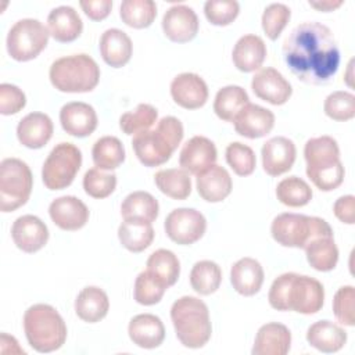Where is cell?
Wrapping results in <instances>:
<instances>
[{
  "instance_id": "cell-3",
  "label": "cell",
  "mask_w": 355,
  "mask_h": 355,
  "mask_svg": "<svg viewBox=\"0 0 355 355\" xmlns=\"http://www.w3.org/2000/svg\"><path fill=\"white\" fill-rule=\"evenodd\" d=\"M304 158L306 176L322 191L337 189L344 180V166L340 161V148L331 136L312 137L305 143Z\"/></svg>"
},
{
  "instance_id": "cell-9",
  "label": "cell",
  "mask_w": 355,
  "mask_h": 355,
  "mask_svg": "<svg viewBox=\"0 0 355 355\" xmlns=\"http://www.w3.org/2000/svg\"><path fill=\"white\" fill-rule=\"evenodd\" d=\"M33 187L32 172L18 158H4L0 164V209L11 212L26 204Z\"/></svg>"
},
{
  "instance_id": "cell-10",
  "label": "cell",
  "mask_w": 355,
  "mask_h": 355,
  "mask_svg": "<svg viewBox=\"0 0 355 355\" xmlns=\"http://www.w3.org/2000/svg\"><path fill=\"white\" fill-rule=\"evenodd\" d=\"M82 165L80 150L68 141L58 143L47 155L43 168L42 179L49 190H62L68 187Z\"/></svg>"
},
{
  "instance_id": "cell-46",
  "label": "cell",
  "mask_w": 355,
  "mask_h": 355,
  "mask_svg": "<svg viewBox=\"0 0 355 355\" xmlns=\"http://www.w3.org/2000/svg\"><path fill=\"white\" fill-rule=\"evenodd\" d=\"M116 187V175L103 172L98 168H90L83 176V189L93 198H105Z\"/></svg>"
},
{
  "instance_id": "cell-15",
  "label": "cell",
  "mask_w": 355,
  "mask_h": 355,
  "mask_svg": "<svg viewBox=\"0 0 355 355\" xmlns=\"http://www.w3.org/2000/svg\"><path fill=\"white\" fill-rule=\"evenodd\" d=\"M171 96L178 105L186 110H197L208 100V86L200 75L183 72L171 82Z\"/></svg>"
},
{
  "instance_id": "cell-21",
  "label": "cell",
  "mask_w": 355,
  "mask_h": 355,
  "mask_svg": "<svg viewBox=\"0 0 355 355\" xmlns=\"http://www.w3.org/2000/svg\"><path fill=\"white\" fill-rule=\"evenodd\" d=\"M62 129L75 137L90 136L97 128V114L94 108L83 101H71L60 110Z\"/></svg>"
},
{
  "instance_id": "cell-47",
  "label": "cell",
  "mask_w": 355,
  "mask_h": 355,
  "mask_svg": "<svg viewBox=\"0 0 355 355\" xmlns=\"http://www.w3.org/2000/svg\"><path fill=\"white\" fill-rule=\"evenodd\" d=\"M291 17L290 8L283 3L269 4L262 14V29L270 40H276Z\"/></svg>"
},
{
  "instance_id": "cell-29",
  "label": "cell",
  "mask_w": 355,
  "mask_h": 355,
  "mask_svg": "<svg viewBox=\"0 0 355 355\" xmlns=\"http://www.w3.org/2000/svg\"><path fill=\"white\" fill-rule=\"evenodd\" d=\"M133 44L130 37L118 28L107 29L100 37V53L105 64L112 68L126 65L132 57Z\"/></svg>"
},
{
  "instance_id": "cell-27",
  "label": "cell",
  "mask_w": 355,
  "mask_h": 355,
  "mask_svg": "<svg viewBox=\"0 0 355 355\" xmlns=\"http://www.w3.org/2000/svg\"><path fill=\"white\" fill-rule=\"evenodd\" d=\"M230 283L233 288L244 297L257 294L263 283V269L261 263L250 257L239 259L230 269Z\"/></svg>"
},
{
  "instance_id": "cell-11",
  "label": "cell",
  "mask_w": 355,
  "mask_h": 355,
  "mask_svg": "<svg viewBox=\"0 0 355 355\" xmlns=\"http://www.w3.org/2000/svg\"><path fill=\"white\" fill-rule=\"evenodd\" d=\"M49 36V29L39 19H19L8 31L7 51L15 61L33 60L47 46Z\"/></svg>"
},
{
  "instance_id": "cell-18",
  "label": "cell",
  "mask_w": 355,
  "mask_h": 355,
  "mask_svg": "<svg viewBox=\"0 0 355 355\" xmlns=\"http://www.w3.org/2000/svg\"><path fill=\"white\" fill-rule=\"evenodd\" d=\"M261 155L263 171L270 176H279L291 169L297 150L293 140L284 136H276L263 143Z\"/></svg>"
},
{
  "instance_id": "cell-51",
  "label": "cell",
  "mask_w": 355,
  "mask_h": 355,
  "mask_svg": "<svg viewBox=\"0 0 355 355\" xmlns=\"http://www.w3.org/2000/svg\"><path fill=\"white\" fill-rule=\"evenodd\" d=\"M355 197L352 194L343 196L336 200L333 205V212L336 218L347 225L355 223Z\"/></svg>"
},
{
  "instance_id": "cell-42",
  "label": "cell",
  "mask_w": 355,
  "mask_h": 355,
  "mask_svg": "<svg viewBox=\"0 0 355 355\" xmlns=\"http://www.w3.org/2000/svg\"><path fill=\"white\" fill-rule=\"evenodd\" d=\"M158 118V111L151 104L141 103L135 111H129L121 115L119 128L126 135H137L148 130Z\"/></svg>"
},
{
  "instance_id": "cell-28",
  "label": "cell",
  "mask_w": 355,
  "mask_h": 355,
  "mask_svg": "<svg viewBox=\"0 0 355 355\" xmlns=\"http://www.w3.org/2000/svg\"><path fill=\"white\" fill-rule=\"evenodd\" d=\"M266 44L257 35L241 36L232 51L234 67L241 72H252L259 69L266 57Z\"/></svg>"
},
{
  "instance_id": "cell-17",
  "label": "cell",
  "mask_w": 355,
  "mask_h": 355,
  "mask_svg": "<svg viewBox=\"0 0 355 355\" xmlns=\"http://www.w3.org/2000/svg\"><path fill=\"white\" fill-rule=\"evenodd\" d=\"M232 122L239 135L248 139H259L273 129L275 115L268 108L247 103Z\"/></svg>"
},
{
  "instance_id": "cell-32",
  "label": "cell",
  "mask_w": 355,
  "mask_h": 355,
  "mask_svg": "<svg viewBox=\"0 0 355 355\" xmlns=\"http://www.w3.org/2000/svg\"><path fill=\"white\" fill-rule=\"evenodd\" d=\"M159 212L155 197L147 191H133L125 197L121 204V215L123 220H137L153 223Z\"/></svg>"
},
{
  "instance_id": "cell-7",
  "label": "cell",
  "mask_w": 355,
  "mask_h": 355,
  "mask_svg": "<svg viewBox=\"0 0 355 355\" xmlns=\"http://www.w3.org/2000/svg\"><path fill=\"white\" fill-rule=\"evenodd\" d=\"M51 85L64 93L92 92L100 80V68L87 54H72L55 60L49 71Z\"/></svg>"
},
{
  "instance_id": "cell-19",
  "label": "cell",
  "mask_w": 355,
  "mask_h": 355,
  "mask_svg": "<svg viewBox=\"0 0 355 355\" xmlns=\"http://www.w3.org/2000/svg\"><path fill=\"white\" fill-rule=\"evenodd\" d=\"M218 157L216 147L205 136H193L180 150L179 165L187 173L198 175L215 164Z\"/></svg>"
},
{
  "instance_id": "cell-12",
  "label": "cell",
  "mask_w": 355,
  "mask_h": 355,
  "mask_svg": "<svg viewBox=\"0 0 355 355\" xmlns=\"http://www.w3.org/2000/svg\"><path fill=\"white\" fill-rule=\"evenodd\" d=\"M164 227L172 241L180 245H190L204 236L207 219L194 208H176L165 218Z\"/></svg>"
},
{
  "instance_id": "cell-13",
  "label": "cell",
  "mask_w": 355,
  "mask_h": 355,
  "mask_svg": "<svg viewBox=\"0 0 355 355\" xmlns=\"http://www.w3.org/2000/svg\"><path fill=\"white\" fill-rule=\"evenodd\" d=\"M162 31L172 42H190L198 32V17L191 7L175 4L169 7L162 17Z\"/></svg>"
},
{
  "instance_id": "cell-31",
  "label": "cell",
  "mask_w": 355,
  "mask_h": 355,
  "mask_svg": "<svg viewBox=\"0 0 355 355\" xmlns=\"http://www.w3.org/2000/svg\"><path fill=\"white\" fill-rule=\"evenodd\" d=\"M306 341L320 352L331 354L340 351L347 343V333L330 320H319L308 327Z\"/></svg>"
},
{
  "instance_id": "cell-2",
  "label": "cell",
  "mask_w": 355,
  "mask_h": 355,
  "mask_svg": "<svg viewBox=\"0 0 355 355\" xmlns=\"http://www.w3.org/2000/svg\"><path fill=\"white\" fill-rule=\"evenodd\" d=\"M272 308L277 311H294L312 315L324 304V288L322 283L311 276L287 272L277 276L268 294Z\"/></svg>"
},
{
  "instance_id": "cell-44",
  "label": "cell",
  "mask_w": 355,
  "mask_h": 355,
  "mask_svg": "<svg viewBox=\"0 0 355 355\" xmlns=\"http://www.w3.org/2000/svg\"><path fill=\"white\" fill-rule=\"evenodd\" d=\"M323 110L334 121H349L355 116V96L344 90L333 92L326 97Z\"/></svg>"
},
{
  "instance_id": "cell-35",
  "label": "cell",
  "mask_w": 355,
  "mask_h": 355,
  "mask_svg": "<svg viewBox=\"0 0 355 355\" xmlns=\"http://www.w3.org/2000/svg\"><path fill=\"white\" fill-rule=\"evenodd\" d=\"M308 263L319 272L333 270L338 261V248L333 237H318L305 248Z\"/></svg>"
},
{
  "instance_id": "cell-50",
  "label": "cell",
  "mask_w": 355,
  "mask_h": 355,
  "mask_svg": "<svg viewBox=\"0 0 355 355\" xmlns=\"http://www.w3.org/2000/svg\"><path fill=\"white\" fill-rule=\"evenodd\" d=\"M26 104L25 93L15 85H0V112L3 115H12L19 112Z\"/></svg>"
},
{
  "instance_id": "cell-20",
  "label": "cell",
  "mask_w": 355,
  "mask_h": 355,
  "mask_svg": "<svg viewBox=\"0 0 355 355\" xmlns=\"http://www.w3.org/2000/svg\"><path fill=\"white\" fill-rule=\"evenodd\" d=\"M49 215L62 230H79L89 220L86 204L75 196H62L51 201Z\"/></svg>"
},
{
  "instance_id": "cell-48",
  "label": "cell",
  "mask_w": 355,
  "mask_h": 355,
  "mask_svg": "<svg viewBox=\"0 0 355 355\" xmlns=\"http://www.w3.org/2000/svg\"><path fill=\"white\" fill-rule=\"evenodd\" d=\"M240 11L236 0H208L204 4V14L212 25L226 26L232 24Z\"/></svg>"
},
{
  "instance_id": "cell-30",
  "label": "cell",
  "mask_w": 355,
  "mask_h": 355,
  "mask_svg": "<svg viewBox=\"0 0 355 355\" xmlns=\"http://www.w3.org/2000/svg\"><path fill=\"white\" fill-rule=\"evenodd\" d=\"M110 309L107 293L97 286L82 288L75 300V312L79 319L87 323H96L104 319Z\"/></svg>"
},
{
  "instance_id": "cell-24",
  "label": "cell",
  "mask_w": 355,
  "mask_h": 355,
  "mask_svg": "<svg viewBox=\"0 0 355 355\" xmlns=\"http://www.w3.org/2000/svg\"><path fill=\"white\" fill-rule=\"evenodd\" d=\"M53 130V121L47 114L31 112L18 122L17 137L28 148H42L51 139Z\"/></svg>"
},
{
  "instance_id": "cell-4",
  "label": "cell",
  "mask_w": 355,
  "mask_h": 355,
  "mask_svg": "<svg viewBox=\"0 0 355 355\" xmlns=\"http://www.w3.org/2000/svg\"><path fill=\"white\" fill-rule=\"evenodd\" d=\"M183 139V125L175 116H164L154 130L133 136L132 147L144 166H159L169 161L172 153Z\"/></svg>"
},
{
  "instance_id": "cell-33",
  "label": "cell",
  "mask_w": 355,
  "mask_h": 355,
  "mask_svg": "<svg viewBox=\"0 0 355 355\" xmlns=\"http://www.w3.org/2000/svg\"><path fill=\"white\" fill-rule=\"evenodd\" d=\"M92 158L101 171L116 169L125 161V147L115 136H103L93 144Z\"/></svg>"
},
{
  "instance_id": "cell-23",
  "label": "cell",
  "mask_w": 355,
  "mask_h": 355,
  "mask_svg": "<svg viewBox=\"0 0 355 355\" xmlns=\"http://www.w3.org/2000/svg\"><path fill=\"white\" fill-rule=\"evenodd\" d=\"M291 333L287 326L270 322L258 329L252 355H286L290 351Z\"/></svg>"
},
{
  "instance_id": "cell-6",
  "label": "cell",
  "mask_w": 355,
  "mask_h": 355,
  "mask_svg": "<svg viewBox=\"0 0 355 355\" xmlns=\"http://www.w3.org/2000/svg\"><path fill=\"white\" fill-rule=\"evenodd\" d=\"M24 331L29 345L42 354L57 351L67 340V324L49 304H35L25 311Z\"/></svg>"
},
{
  "instance_id": "cell-45",
  "label": "cell",
  "mask_w": 355,
  "mask_h": 355,
  "mask_svg": "<svg viewBox=\"0 0 355 355\" xmlns=\"http://www.w3.org/2000/svg\"><path fill=\"white\" fill-rule=\"evenodd\" d=\"M226 162L239 176H248L254 172L257 158L251 147L240 141H233L226 147Z\"/></svg>"
},
{
  "instance_id": "cell-43",
  "label": "cell",
  "mask_w": 355,
  "mask_h": 355,
  "mask_svg": "<svg viewBox=\"0 0 355 355\" xmlns=\"http://www.w3.org/2000/svg\"><path fill=\"white\" fill-rule=\"evenodd\" d=\"M168 286L147 269L140 272L135 280V300L140 305H154L161 301Z\"/></svg>"
},
{
  "instance_id": "cell-22",
  "label": "cell",
  "mask_w": 355,
  "mask_h": 355,
  "mask_svg": "<svg viewBox=\"0 0 355 355\" xmlns=\"http://www.w3.org/2000/svg\"><path fill=\"white\" fill-rule=\"evenodd\" d=\"M128 334L137 347L153 349L162 344L165 338V327L158 316L153 313H140L130 319Z\"/></svg>"
},
{
  "instance_id": "cell-37",
  "label": "cell",
  "mask_w": 355,
  "mask_h": 355,
  "mask_svg": "<svg viewBox=\"0 0 355 355\" xmlns=\"http://www.w3.org/2000/svg\"><path fill=\"white\" fill-rule=\"evenodd\" d=\"M118 239L130 252H141L153 243L154 229L151 223L123 220L118 227Z\"/></svg>"
},
{
  "instance_id": "cell-25",
  "label": "cell",
  "mask_w": 355,
  "mask_h": 355,
  "mask_svg": "<svg viewBox=\"0 0 355 355\" xmlns=\"http://www.w3.org/2000/svg\"><path fill=\"white\" fill-rule=\"evenodd\" d=\"M196 186L200 197L208 202L225 200L233 187L229 172L220 165H211L196 178Z\"/></svg>"
},
{
  "instance_id": "cell-49",
  "label": "cell",
  "mask_w": 355,
  "mask_h": 355,
  "mask_svg": "<svg viewBox=\"0 0 355 355\" xmlns=\"http://www.w3.org/2000/svg\"><path fill=\"white\" fill-rule=\"evenodd\" d=\"M354 301H355L354 286H343L336 291L333 298V312L336 319L341 324H345V326L355 324Z\"/></svg>"
},
{
  "instance_id": "cell-52",
  "label": "cell",
  "mask_w": 355,
  "mask_h": 355,
  "mask_svg": "<svg viewBox=\"0 0 355 355\" xmlns=\"http://www.w3.org/2000/svg\"><path fill=\"white\" fill-rule=\"evenodd\" d=\"M79 4L85 14L93 21H101L107 18L112 8L111 0H82Z\"/></svg>"
},
{
  "instance_id": "cell-41",
  "label": "cell",
  "mask_w": 355,
  "mask_h": 355,
  "mask_svg": "<svg viewBox=\"0 0 355 355\" xmlns=\"http://www.w3.org/2000/svg\"><path fill=\"white\" fill-rule=\"evenodd\" d=\"M276 197L282 204L298 208L306 205L312 200V189L304 179L288 176L277 183Z\"/></svg>"
},
{
  "instance_id": "cell-40",
  "label": "cell",
  "mask_w": 355,
  "mask_h": 355,
  "mask_svg": "<svg viewBox=\"0 0 355 355\" xmlns=\"http://www.w3.org/2000/svg\"><path fill=\"white\" fill-rule=\"evenodd\" d=\"M147 270L162 280L168 287H171L179 279L180 262L172 251L159 248L148 257Z\"/></svg>"
},
{
  "instance_id": "cell-16",
  "label": "cell",
  "mask_w": 355,
  "mask_h": 355,
  "mask_svg": "<svg viewBox=\"0 0 355 355\" xmlns=\"http://www.w3.org/2000/svg\"><path fill=\"white\" fill-rule=\"evenodd\" d=\"M11 237L21 251L32 254L47 244L49 229L40 218L35 215H22L14 220Z\"/></svg>"
},
{
  "instance_id": "cell-1",
  "label": "cell",
  "mask_w": 355,
  "mask_h": 355,
  "mask_svg": "<svg viewBox=\"0 0 355 355\" xmlns=\"http://www.w3.org/2000/svg\"><path fill=\"white\" fill-rule=\"evenodd\" d=\"M283 60L291 73L301 82L324 85L338 69L340 50L326 25L302 22L284 39Z\"/></svg>"
},
{
  "instance_id": "cell-34",
  "label": "cell",
  "mask_w": 355,
  "mask_h": 355,
  "mask_svg": "<svg viewBox=\"0 0 355 355\" xmlns=\"http://www.w3.org/2000/svg\"><path fill=\"white\" fill-rule=\"evenodd\" d=\"M154 182L161 193L173 200H186L191 193V180L184 169H161L154 175Z\"/></svg>"
},
{
  "instance_id": "cell-26",
  "label": "cell",
  "mask_w": 355,
  "mask_h": 355,
  "mask_svg": "<svg viewBox=\"0 0 355 355\" xmlns=\"http://www.w3.org/2000/svg\"><path fill=\"white\" fill-rule=\"evenodd\" d=\"M47 29L54 40L69 43L78 39L83 31V22L78 11L71 6H60L50 11Z\"/></svg>"
},
{
  "instance_id": "cell-36",
  "label": "cell",
  "mask_w": 355,
  "mask_h": 355,
  "mask_svg": "<svg viewBox=\"0 0 355 355\" xmlns=\"http://www.w3.org/2000/svg\"><path fill=\"white\" fill-rule=\"evenodd\" d=\"M247 92L237 85H229L218 90L214 100V111L222 121L232 122L248 101Z\"/></svg>"
},
{
  "instance_id": "cell-53",
  "label": "cell",
  "mask_w": 355,
  "mask_h": 355,
  "mask_svg": "<svg viewBox=\"0 0 355 355\" xmlns=\"http://www.w3.org/2000/svg\"><path fill=\"white\" fill-rule=\"evenodd\" d=\"M341 4H343V1H341V0H338V1H331V0H324V1H309V6H311V7H313V8L319 10V11H324V12H327V11H333L334 8L340 7Z\"/></svg>"
},
{
  "instance_id": "cell-5",
  "label": "cell",
  "mask_w": 355,
  "mask_h": 355,
  "mask_svg": "<svg viewBox=\"0 0 355 355\" xmlns=\"http://www.w3.org/2000/svg\"><path fill=\"white\" fill-rule=\"evenodd\" d=\"M171 320L178 340L187 348L204 347L212 333L209 311L197 297L184 295L171 306Z\"/></svg>"
},
{
  "instance_id": "cell-8",
  "label": "cell",
  "mask_w": 355,
  "mask_h": 355,
  "mask_svg": "<svg viewBox=\"0 0 355 355\" xmlns=\"http://www.w3.org/2000/svg\"><path fill=\"white\" fill-rule=\"evenodd\" d=\"M270 233L280 245L302 250L318 237H333V229L324 219L293 212L277 215L272 220Z\"/></svg>"
},
{
  "instance_id": "cell-38",
  "label": "cell",
  "mask_w": 355,
  "mask_h": 355,
  "mask_svg": "<svg viewBox=\"0 0 355 355\" xmlns=\"http://www.w3.org/2000/svg\"><path fill=\"white\" fill-rule=\"evenodd\" d=\"M222 282V270L214 261H198L190 272V284L193 290L201 295L215 293Z\"/></svg>"
},
{
  "instance_id": "cell-39",
  "label": "cell",
  "mask_w": 355,
  "mask_h": 355,
  "mask_svg": "<svg viewBox=\"0 0 355 355\" xmlns=\"http://www.w3.org/2000/svg\"><path fill=\"white\" fill-rule=\"evenodd\" d=\"M121 19L130 28L143 29L157 17V6L153 0H125L119 7Z\"/></svg>"
},
{
  "instance_id": "cell-14",
  "label": "cell",
  "mask_w": 355,
  "mask_h": 355,
  "mask_svg": "<svg viewBox=\"0 0 355 355\" xmlns=\"http://www.w3.org/2000/svg\"><path fill=\"white\" fill-rule=\"evenodd\" d=\"M251 89L257 97L273 105H282L291 97L290 82L275 68H261L251 80Z\"/></svg>"
}]
</instances>
